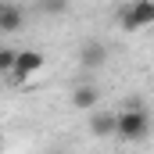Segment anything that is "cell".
<instances>
[{
    "label": "cell",
    "instance_id": "1",
    "mask_svg": "<svg viewBox=\"0 0 154 154\" xmlns=\"http://www.w3.org/2000/svg\"><path fill=\"white\" fill-rule=\"evenodd\" d=\"M151 133V115H147V108H140V104H129V108H122L118 111V129L115 136L118 140H143Z\"/></svg>",
    "mask_w": 154,
    "mask_h": 154
},
{
    "label": "cell",
    "instance_id": "2",
    "mask_svg": "<svg viewBox=\"0 0 154 154\" xmlns=\"http://www.w3.org/2000/svg\"><path fill=\"white\" fill-rule=\"evenodd\" d=\"M43 65H47V61H43L39 50H18V54H14V65H11V75H14V82H25V79L39 75Z\"/></svg>",
    "mask_w": 154,
    "mask_h": 154
},
{
    "label": "cell",
    "instance_id": "3",
    "mask_svg": "<svg viewBox=\"0 0 154 154\" xmlns=\"http://www.w3.org/2000/svg\"><path fill=\"white\" fill-rule=\"evenodd\" d=\"M97 104H100V86H97V82H79L75 90H72V108L93 111Z\"/></svg>",
    "mask_w": 154,
    "mask_h": 154
},
{
    "label": "cell",
    "instance_id": "4",
    "mask_svg": "<svg viewBox=\"0 0 154 154\" xmlns=\"http://www.w3.org/2000/svg\"><path fill=\"white\" fill-rule=\"evenodd\" d=\"M79 61H82V68H104L108 65V47L100 39H86L82 50H79Z\"/></svg>",
    "mask_w": 154,
    "mask_h": 154
},
{
    "label": "cell",
    "instance_id": "5",
    "mask_svg": "<svg viewBox=\"0 0 154 154\" xmlns=\"http://www.w3.org/2000/svg\"><path fill=\"white\" fill-rule=\"evenodd\" d=\"M22 25H25V11L7 0V7H4V14H0V32H4V36H14V32H22Z\"/></svg>",
    "mask_w": 154,
    "mask_h": 154
},
{
    "label": "cell",
    "instance_id": "6",
    "mask_svg": "<svg viewBox=\"0 0 154 154\" xmlns=\"http://www.w3.org/2000/svg\"><path fill=\"white\" fill-rule=\"evenodd\" d=\"M115 129H118V115L93 108V118H90V133L93 136H115Z\"/></svg>",
    "mask_w": 154,
    "mask_h": 154
},
{
    "label": "cell",
    "instance_id": "7",
    "mask_svg": "<svg viewBox=\"0 0 154 154\" xmlns=\"http://www.w3.org/2000/svg\"><path fill=\"white\" fill-rule=\"evenodd\" d=\"M129 7H133V14H136L140 29H143V25H154V0H133Z\"/></svg>",
    "mask_w": 154,
    "mask_h": 154
},
{
    "label": "cell",
    "instance_id": "8",
    "mask_svg": "<svg viewBox=\"0 0 154 154\" xmlns=\"http://www.w3.org/2000/svg\"><path fill=\"white\" fill-rule=\"evenodd\" d=\"M115 22H118V29H125V32H140V22H136V14H133V7H129V4H125V7H118Z\"/></svg>",
    "mask_w": 154,
    "mask_h": 154
},
{
    "label": "cell",
    "instance_id": "9",
    "mask_svg": "<svg viewBox=\"0 0 154 154\" xmlns=\"http://www.w3.org/2000/svg\"><path fill=\"white\" fill-rule=\"evenodd\" d=\"M36 7H39V14L57 18V14H65V11H68V0H39Z\"/></svg>",
    "mask_w": 154,
    "mask_h": 154
},
{
    "label": "cell",
    "instance_id": "10",
    "mask_svg": "<svg viewBox=\"0 0 154 154\" xmlns=\"http://www.w3.org/2000/svg\"><path fill=\"white\" fill-rule=\"evenodd\" d=\"M14 47H0V75H7L11 72V65H14Z\"/></svg>",
    "mask_w": 154,
    "mask_h": 154
},
{
    "label": "cell",
    "instance_id": "11",
    "mask_svg": "<svg viewBox=\"0 0 154 154\" xmlns=\"http://www.w3.org/2000/svg\"><path fill=\"white\" fill-rule=\"evenodd\" d=\"M4 7H7V0H0V14H4Z\"/></svg>",
    "mask_w": 154,
    "mask_h": 154
}]
</instances>
